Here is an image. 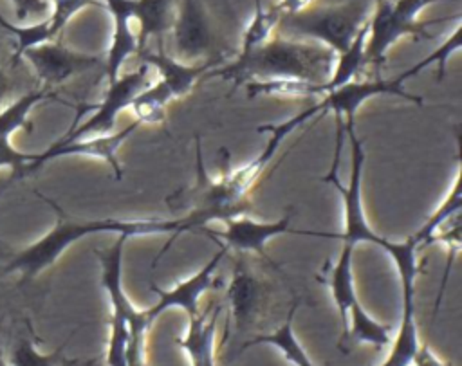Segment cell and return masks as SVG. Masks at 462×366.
Returning a JSON list of instances; mask_svg holds the SVG:
<instances>
[{
	"label": "cell",
	"mask_w": 462,
	"mask_h": 366,
	"mask_svg": "<svg viewBox=\"0 0 462 366\" xmlns=\"http://www.w3.org/2000/svg\"><path fill=\"white\" fill-rule=\"evenodd\" d=\"M292 216H294L292 209H289L282 218H278L274 222H258V220H253L245 215H240V216L222 220L220 222L224 225L222 231H213L208 225L200 227V231L208 238L217 242L220 247H226L227 252L229 251L254 252V254L262 256L263 260H267L269 263H273L271 258L265 252V243L271 238H276V236L285 234V233L309 236V231H296V229L291 227Z\"/></svg>",
	"instance_id": "8"
},
{
	"label": "cell",
	"mask_w": 462,
	"mask_h": 366,
	"mask_svg": "<svg viewBox=\"0 0 462 366\" xmlns=\"http://www.w3.org/2000/svg\"><path fill=\"white\" fill-rule=\"evenodd\" d=\"M298 307H300V301L294 299L287 316H285V319H283V323L276 330H273L269 334H260L253 339L244 341L242 350L251 348V346H258V344H269V346L278 348L285 355V359L291 361L294 366H316L310 361V357L307 355V352L303 350V346L300 344L298 337L294 335L292 323H294V314H296Z\"/></svg>",
	"instance_id": "20"
},
{
	"label": "cell",
	"mask_w": 462,
	"mask_h": 366,
	"mask_svg": "<svg viewBox=\"0 0 462 366\" xmlns=\"http://www.w3.org/2000/svg\"><path fill=\"white\" fill-rule=\"evenodd\" d=\"M226 254H227V249L218 247V251L209 258V261L200 270H197L191 278L175 285L171 290H164V288L157 287L155 283H150V290L159 297V301L152 308L146 310L150 323H153L162 312H166L170 308H180L188 314V317L199 314L200 312L199 301H200L202 294L217 283L215 272Z\"/></svg>",
	"instance_id": "11"
},
{
	"label": "cell",
	"mask_w": 462,
	"mask_h": 366,
	"mask_svg": "<svg viewBox=\"0 0 462 366\" xmlns=\"http://www.w3.org/2000/svg\"><path fill=\"white\" fill-rule=\"evenodd\" d=\"M135 54L144 65L157 69L161 76L159 81L170 90L173 101L184 97L195 87V83L206 76V72L224 63V56H215L202 65H188L186 61L164 52L162 45H159V49L143 47Z\"/></svg>",
	"instance_id": "12"
},
{
	"label": "cell",
	"mask_w": 462,
	"mask_h": 366,
	"mask_svg": "<svg viewBox=\"0 0 462 366\" xmlns=\"http://www.w3.org/2000/svg\"><path fill=\"white\" fill-rule=\"evenodd\" d=\"M9 92H11V81L7 78V72H4V69L0 65V106L5 101V97L9 96Z\"/></svg>",
	"instance_id": "29"
},
{
	"label": "cell",
	"mask_w": 462,
	"mask_h": 366,
	"mask_svg": "<svg viewBox=\"0 0 462 366\" xmlns=\"http://www.w3.org/2000/svg\"><path fill=\"white\" fill-rule=\"evenodd\" d=\"M0 366H11L7 361H5V357H4V350H2V343H0Z\"/></svg>",
	"instance_id": "30"
},
{
	"label": "cell",
	"mask_w": 462,
	"mask_h": 366,
	"mask_svg": "<svg viewBox=\"0 0 462 366\" xmlns=\"http://www.w3.org/2000/svg\"><path fill=\"white\" fill-rule=\"evenodd\" d=\"M179 59H197L213 47V32L200 0H180L171 27Z\"/></svg>",
	"instance_id": "14"
},
{
	"label": "cell",
	"mask_w": 462,
	"mask_h": 366,
	"mask_svg": "<svg viewBox=\"0 0 462 366\" xmlns=\"http://www.w3.org/2000/svg\"><path fill=\"white\" fill-rule=\"evenodd\" d=\"M105 7L112 14L114 31L110 47L105 58V76L110 81H114L125 65V61L137 52V34L132 31L130 23L134 20V0H103Z\"/></svg>",
	"instance_id": "16"
},
{
	"label": "cell",
	"mask_w": 462,
	"mask_h": 366,
	"mask_svg": "<svg viewBox=\"0 0 462 366\" xmlns=\"http://www.w3.org/2000/svg\"><path fill=\"white\" fill-rule=\"evenodd\" d=\"M227 303L238 332L253 326L260 316H263L265 305L269 303L267 288L260 278L254 276L245 265L236 263L233 278L227 287Z\"/></svg>",
	"instance_id": "15"
},
{
	"label": "cell",
	"mask_w": 462,
	"mask_h": 366,
	"mask_svg": "<svg viewBox=\"0 0 462 366\" xmlns=\"http://www.w3.org/2000/svg\"><path fill=\"white\" fill-rule=\"evenodd\" d=\"M336 58L332 49L318 41L276 36L253 50L238 52L235 59L211 69L204 78L233 81L235 88L256 79H301L325 85L334 72Z\"/></svg>",
	"instance_id": "2"
},
{
	"label": "cell",
	"mask_w": 462,
	"mask_h": 366,
	"mask_svg": "<svg viewBox=\"0 0 462 366\" xmlns=\"http://www.w3.org/2000/svg\"><path fill=\"white\" fill-rule=\"evenodd\" d=\"M314 4V0H280L276 4V7L280 9L282 16L283 14H294V13H300L307 7H310Z\"/></svg>",
	"instance_id": "28"
},
{
	"label": "cell",
	"mask_w": 462,
	"mask_h": 366,
	"mask_svg": "<svg viewBox=\"0 0 462 366\" xmlns=\"http://www.w3.org/2000/svg\"><path fill=\"white\" fill-rule=\"evenodd\" d=\"M18 22H25L31 14H40L47 9L49 0H11Z\"/></svg>",
	"instance_id": "26"
},
{
	"label": "cell",
	"mask_w": 462,
	"mask_h": 366,
	"mask_svg": "<svg viewBox=\"0 0 462 366\" xmlns=\"http://www.w3.org/2000/svg\"><path fill=\"white\" fill-rule=\"evenodd\" d=\"M220 312L222 305L200 310L189 317L188 332L175 339L177 346L186 352L191 366H215V337Z\"/></svg>",
	"instance_id": "17"
},
{
	"label": "cell",
	"mask_w": 462,
	"mask_h": 366,
	"mask_svg": "<svg viewBox=\"0 0 462 366\" xmlns=\"http://www.w3.org/2000/svg\"><path fill=\"white\" fill-rule=\"evenodd\" d=\"M173 101V96L170 90L157 79L146 85L132 101V110L135 114V119L146 124H157L164 119L166 106Z\"/></svg>",
	"instance_id": "22"
},
{
	"label": "cell",
	"mask_w": 462,
	"mask_h": 366,
	"mask_svg": "<svg viewBox=\"0 0 462 366\" xmlns=\"http://www.w3.org/2000/svg\"><path fill=\"white\" fill-rule=\"evenodd\" d=\"M413 366H451V362L448 361H442L428 344L420 343L413 361H411Z\"/></svg>",
	"instance_id": "27"
},
{
	"label": "cell",
	"mask_w": 462,
	"mask_h": 366,
	"mask_svg": "<svg viewBox=\"0 0 462 366\" xmlns=\"http://www.w3.org/2000/svg\"><path fill=\"white\" fill-rule=\"evenodd\" d=\"M76 364V359H69V361H63L61 366H74Z\"/></svg>",
	"instance_id": "31"
},
{
	"label": "cell",
	"mask_w": 462,
	"mask_h": 366,
	"mask_svg": "<svg viewBox=\"0 0 462 366\" xmlns=\"http://www.w3.org/2000/svg\"><path fill=\"white\" fill-rule=\"evenodd\" d=\"M253 2H254L253 18L244 31L240 52L253 50V49L260 47L262 43H265L267 40H271L274 29L278 27L280 18H282V13L276 5H271L269 9H265L262 0H253Z\"/></svg>",
	"instance_id": "23"
},
{
	"label": "cell",
	"mask_w": 462,
	"mask_h": 366,
	"mask_svg": "<svg viewBox=\"0 0 462 366\" xmlns=\"http://www.w3.org/2000/svg\"><path fill=\"white\" fill-rule=\"evenodd\" d=\"M152 83L150 78V67L141 65L134 72H126L123 76H117L114 81L108 83V88L101 101L97 103H83L76 108L78 119L85 115L87 112H92L90 117L79 124H72L69 132L60 137L58 141H72L81 137H92V135H105L114 132L117 115L132 106L134 97Z\"/></svg>",
	"instance_id": "7"
},
{
	"label": "cell",
	"mask_w": 462,
	"mask_h": 366,
	"mask_svg": "<svg viewBox=\"0 0 462 366\" xmlns=\"http://www.w3.org/2000/svg\"><path fill=\"white\" fill-rule=\"evenodd\" d=\"M460 168L457 169L453 186L449 189V193L446 195V198L440 202V206L431 213V216H428V220L419 227V231H415L411 234L413 242L417 243V247H426L431 242V236L455 215H460V207H462V197H460Z\"/></svg>",
	"instance_id": "21"
},
{
	"label": "cell",
	"mask_w": 462,
	"mask_h": 366,
	"mask_svg": "<svg viewBox=\"0 0 462 366\" xmlns=\"http://www.w3.org/2000/svg\"><path fill=\"white\" fill-rule=\"evenodd\" d=\"M444 0H374L368 18V36L365 45V65L381 67L386 52L404 36L431 40L428 27L448 18L420 22L419 14L431 4Z\"/></svg>",
	"instance_id": "4"
},
{
	"label": "cell",
	"mask_w": 462,
	"mask_h": 366,
	"mask_svg": "<svg viewBox=\"0 0 462 366\" xmlns=\"http://www.w3.org/2000/svg\"><path fill=\"white\" fill-rule=\"evenodd\" d=\"M401 325L390 346V353L379 366H411L420 346L419 326L415 321V292H401Z\"/></svg>",
	"instance_id": "19"
},
{
	"label": "cell",
	"mask_w": 462,
	"mask_h": 366,
	"mask_svg": "<svg viewBox=\"0 0 462 366\" xmlns=\"http://www.w3.org/2000/svg\"><path fill=\"white\" fill-rule=\"evenodd\" d=\"M20 58H23L31 65L36 78L49 90L103 63L101 56L72 50L65 43H61L60 38L32 45L22 50L18 59Z\"/></svg>",
	"instance_id": "9"
},
{
	"label": "cell",
	"mask_w": 462,
	"mask_h": 366,
	"mask_svg": "<svg viewBox=\"0 0 462 366\" xmlns=\"http://www.w3.org/2000/svg\"><path fill=\"white\" fill-rule=\"evenodd\" d=\"M52 2V13L45 20L49 40L60 38L65 25L70 22V18L85 9L87 5H101L97 0H51Z\"/></svg>",
	"instance_id": "25"
},
{
	"label": "cell",
	"mask_w": 462,
	"mask_h": 366,
	"mask_svg": "<svg viewBox=\"0 0 462 366\" xmlns=\"http://www.w3.org/2000/svg\"><path fill=\"white\" fill-rule=\"evenodd\" d=\"M374 0H346L334 5H310L294 14H283L278 22L280 36L318 41L336 54L350 47L366 25Z\"/></svg>",
	"instance_id": "3"
},
{
	"label": "cell",
	"mask_w": 462,
	"mask_h": 366,
	"mask_svg": "<svg viewBox=\"0 0 462 366\" xmlns=\"http://www.w3.org/2000/svg\"><path fill=\"white\" fill-rule=\"evenodd\" d=\"M345 133L348 135L350 141V150H352V173L348 186H343L339 180L337 173H327L321 177L323 182L332 184L337 193L341 195L343 200V231L341 233H321L314 231V238H337L343 243L348 245H357V243H372L377 245L379 249L386 251L390 242L384 236H379L368 224L365 207H363V197H361V178H363V166H365V148L363 141L356 135V126L345 128Z\"/></svg>",
	"instance_id": "6"
},
{
	"label": "cell",
	"mask_w": 462,
	"mask_h": 366,
	"mask_svg": "<svg viewBox=\"0 0 462 366\" xmlns=\"http://www.w3.org/2000/svg\"><path fill=\"white\" fill-rule=\"evenodd\" d=\"M128 236L119 234L110 247L96 251L101 265V285L110 303V334L106 344V366H126L132 321L139 310L130 303L123 288V249Z\"/></svg>",
	"instance_id": "5"
},
{
	"label": "cell",
	"mask_w": 462,
	"mask_h": 366,
	"mask_svg": "<svg viewBox=\"0 0 462 366\" xmlns=\"http://www.w3.org/2000/svg\"><path fill=\"white\" fill-rule=\"evenodd\" d=\"M141 126L139 119H132L126 126L121 130L105 133V135H92V137H81L72 141H56L52 142L45 151L34 153V160L29 166V173L43 166L45 162L58 159V157H69V155H81V157H92L97 160H105L112 169L116 178L119 180L123 177V168L117 159V151L123 146V142Z\"/></svg>",
	"instance_id": "10"
},
{
	"label": "cell",
	"mask_w": 462,
	"mask_h": 366,
	"mask_svg": "<svg viewBox=\"0 0 462 366\" xmlns=\"http://www.w3.org/2000/svg\"><path fill=\"white\" fill-rule=\"evenodd\" d=\"M40 195V193H38ZM56 213V224L51 231H47L42 238L18 251L9 263L5 265V272H18L23 281L36 278L40 272L49 269L60 260V256L76 242L99 233H114L116 236L125 234L128 238L134 236H150V234H168V242L164 249L155 256V261L171 247V243L186 231L195 229L189 215L180 218H139V220H119V218H74L67 215L54 200L40 195Z\"/></svg>",
	"instance_id": "1"
},
{
	"label": "cell",
	"mask_w": 462,
	"mask_h": 366,
	"mask_svg": "<svg viewBox=\"0 0 462 366\" xmlns=\"http://www.w3.org/2000/svg\"><path fill=\"white\" fill-rule=\"evenodd\" d=\"M134 20L139 23L137 50L146 47L152 38L162 43L175 20V0H134Z\"/></svg>",
	"instance_id": "18"
},
{
	"label": "cell",
	"mask_w": 462,
	"mask_h": 366,
	"mask_svg": "<svg viewBox=\"0 0 462 366\" xmlns=\"http://www.w3.org/2000/svg\"><path fill=\"white\" fill-rule=\"evenodd\" d=\"M354 245L343 243L341 252L334 263H325V269L319 276V281L330 290L332 299L337 307L341 319V337L346 334L348 323L363 319L368 312L361 307L356 287H354V272H352V256Z\"/></svg>",
	"instance_id": "13"
},
{
	"label": "cell",
	"mask_w": 462,
	"mask_h": 366,
	"mask_svg": "<svg viewBox=\"0 0 462 366\" xmlns=\"http://www.w3.org/2000/svg\"><path fill=\"white\" fill-rule=\"evenodd\" d=\"M67 341L51 353H42L29 337H20L11 352V366H58Z\"/></svg>",
	"instance_id": "24"
}]
</instances>
